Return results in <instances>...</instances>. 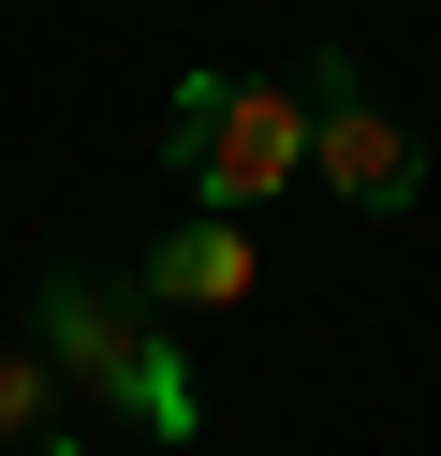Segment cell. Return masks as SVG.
<instances>
[{"label":"cell","mask_w":441,"mask_h":456,"mask_svg":"<svg viewBox=\"0 0 441 456\" xmlns=\"http://www.w3.org/2000/svg\"><path fill=\"white\" fill-rule=\"evenodd\" d=\"M29 338H45V368H59V383H88L103 412H133L147 442H192V427H206L192 354H176V309L147 295L133 265H45Z\"/></svg>","instance_id":"cell-1"},{"label":"cell","mask_w":441,"mask_h":456,"mask_svg":"<svg viewBox=\"0 0 441 456\" xmlns=\"http://www.w3.org/2000/svg\"><path fill=\"white\" fill-rule=\"evenodd\" d=\"M162 177L192 191L206 221H250L309 177V89L280 74H176V118H162Z\"/></svg>","instance_id":"cell-2"},{"label":"cell","mask_w":441,"mask_h":456,"mask_svg":"<svg viewBox=\"0 0 441 456\" xmlns=\"http://www.w3.org/2000/svg\"><path fill=\"white\" fill-rule=\"evenodd\" d=\"M294 89H309V162H323L339 207H368V221L427 207V148H412V118H397V103H368V74H353L339 45H323Z\"/></svg>","instance_id":"cell-3"},{"label":"cell","mask_w":441,"mask_h":456,"mask_svg":"<svg viewBox=\"0 0 441 456\" xmlns=\"http://www.w3.org/2000/svg\"><path fill=\"white\" fill-rule=\"evenodd\" d=\"M133 280H147L162 309H250V295H265V250H250V221H176Z\"/></svg>","instance_id":"cell-4"},{"label":"cell","mask_w":441,"mask_h":456,"mask_svg":"<svg viewBox=\"0 0 441 456\" xmlns=\"http://www.w3.org/2000/svg\"><path fill=\"white\" fill-rule=\"evenodd\" d=\"M59 368H45V338H0V456H29V442H59Z\"/></svg>","instance_id":"cell-5"},{"label":"cell","mask_w":441,"mask_h":456,"mask_svg":"<svg viewBox=\"0 0 441 456\" xmlns=\"http://www.w3.org/2000/svg\"><path fill=\"white\" fill-rule=\"evenodd\" d=\"M29 456H74V442H29Z\"/></svg>","instance_id":"cell-6"}]
</instances>
